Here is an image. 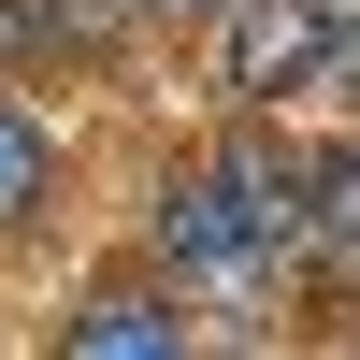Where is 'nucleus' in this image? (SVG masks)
<instances>
[{"label":"nucleus","instance_id":"obj_7","mask_svg":"<svg viewBox=\"0 0 360 360\" xmlns=\"http://www.w3.org/2000/svg\"><path fill=\"white\" fill-rule=\"evenodd\" d=\"M317 259H360V130L317 144Z\"/></svg>","mask_w":360,"mask_h":360},{"label":"nucleus","instance_id":"obj_2","mask_svg":"<svg viewBox=\"0 0 360 360\" xmlns=\"http://www.w3.org/2000/svg\"><path fill=\"white\" fill-rule=\"evenodd\" d=\"M188 303L159 288V259L144 245H115V259H86L72 288L44 303V360H188Z\"/></svg>","mask_w":360,"mask_h":360},{"label":"nucleus","instance_id":"obj_10","mask_svg":"<svg viewBox=\"0 0 360 360\" xmlns=\"http://www.w3.org/2000/svg\"><path fill=\"white\" fill-rule=\"evenodd\" d=\"M188 360H274V332H217V346H188Z\"/></svg>","mask_w":360,"mask_h":360},{"label":"nucleus","instance_id":"obj_3","mask_svg":"<svg viewBox=\"0 0 360 360\" xmlns=\"http://www.w3.org/2000/svg\"><path fill=\"white\" fill-rule=\"evenodd\" d=\"M202 159H217V188L245 202V231H259L274 259H317V144H288L274 115H217Z\"/></svg>","mask_w":360,"mask_h":360},{"label":"nucleus","instance_id":"obj_8","mask_svg":"<svg viewBox=\"0 0 360 360\" xmlns=\"http://www.w3.org/2000/svg\"><path fill=\"white\" fill-rule=\"evenodd\" d=\"M303 101L360 115V0H317V72H303Z\"/></svg>","mask_w":360,"mask_h":360},{"label":"nucleus","instance_id":"obj_9","mask_svg":"<svg viewBox=\"0 0 360 360\" xmlns=\"http://www.w3.org/2000/svg\"><path fill=\"white\" fill-rule=\"evenodd\" d=\"M130 15H144V29H217L231 0H130Z\"/></svg>","mask_w":360,"mask_h":360},{"label":"nucleus","instance_id":"obj_5","mask_svg":"<svg viewBox=\"0 0 360 360\" xmlns=\"http://www.w3.org/2000/svg\"><path fill=\"white\" fill-rule=\"evenodd\" d=\"M144 44L130 0H0V86H58V72H115Z\"/></svg>","mask_w":360,"mask_h":360},{"label":"nucleus","instance_id":"obj_6","mask_svg":"<svg viewBox=\"0 0 360 360\" xmlns=\"http://www.w3.org/2000/svg\"><path fill=\"white\" fill-rule=\"evenodd\" d=\"M58 202H72V144L29 86H0V259L58 245Z\"/></svg>","mask_w":360,"mask_h":360},{"label":"nucleus","instance_id":"obj_1","mask_svg":"<svg viewBox=\"0 0 360 360\" xmlns=\"http://www.w3.org/2000/svg\"><path fill=\"white\" fill-rule=\"evenodd\" d=\"M144 259H159V288L188 317H217V332H274V303L303 288V259H274L245 231V202L217 188L202 144H159V159H144Z\"/></svg>","mask_w":360,"mask_h":360},{"label":"nucleus","instance_id":"obj_4","mask_svg":"<svg viewBox=\"0 0 360 360\" xmlns=\"http://www.w3.org/2000/svg\"><path fill=\"white\" fill-rule=\"evenodd\" d=\"M202 44H217V101L231 115H288L303 72H317V0H231Z\"/></svg>","mask_w":360,"mask_h":360}]
</instances>
